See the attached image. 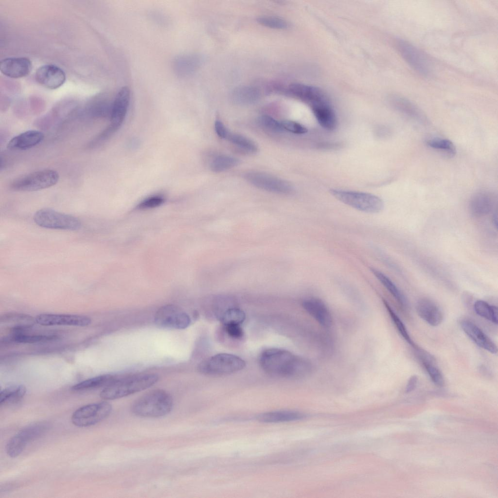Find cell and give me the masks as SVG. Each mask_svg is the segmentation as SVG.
<instances>
[{"instance_id":"6da1fadb","label":"cell","mask_w":498,"mask_h":498,"mask_svg":"<svg viewBox=\"0 0 498 498\" xmlns=\"http://www.w3.org/2000/svg\"><path fill=\"white\" fill-rule=\"evenodd\" d=\"M259 361L266 373L278 377H302L308 375L312 370L311 364L308 360L279 348L264 350Z\"/></svg>"},{"instance_id":"7a4b0ae2","label":"cell","mask_w":498,"mask_h":498,"mask_svg":"<svg viewBox=\"0 0 498 498\" xmlns=\"http://www.w3.org/2000/svg\"><path fill=\"white\" fill-rule=\"evenodd\" d=\"M159 379V375L154 373H140L119 377L104 388L100 396L105 400L121 398L147 389Z\"/></svg>"},{"instance_id":"3957f363","label":"cell","mask_w":498,"mask_h":498,"mask_svg":"<svg viewBox=\"0 0 498 498\" xmlns=\"http://www.w3.org/2000/svg\"><path fill=\"white\" fill-rule=\"evenodd\" d=\"M173 406V399L169 392L162 389H155L137 399L131 409L138 417L159 418L169 414Z\"/></svg>"},{"instance_id":"277c9868","label":"cell","mask_w":498,"mask_h":498,"mask_svg":"<svg viewBox=\"0 0 498 498\" xmlns=\"http://www.w3.org/2000/svg\"><path fill=\"white\" fill-rule=\"evenodd\" d=\"M330 192L339 201L363 212L375 213L384 208L382 199L370 193L338 189H331Z\"/></svg>"},{"instance_id":"5b68a950","label":"cell","mask_w":498,"mask_h":498,"mask_svg":"<svg viewBox=\"0 0 498 498\" xmlns=\"http://www.w3.org/2000/svg\"><path fill=\"white\" fill-rule=\"evenodd\" d=\"M245 366V361L236 355L219 353L200 362L197 366V371L204 375H223L240 371Z\"/></svg>"},{"instance_id":"8992f818","label":"cell","mask_w":498,"mask_h":498,"mask_svg":"<svg viewBox=\"0 0 498 498\" xmlns=\"http://www.w3.org/2000/svg\"><path fill=\"white\" fill-rule=\"evenodd\" d=\"M59 178L58 173L53 170L37 171L15 179L10 187L16 191H36L55 185Z\"/></svg>"},{"instance_id":"52a82bcc","label":"cell","mask_w":498,"mask_h":498,"mask_svg":"<svg viewBox=\"0 0 498 498\" xmlns=\"http://www.w3.org/2000/svg\"><path fill=\"white\" fill-rule=\"evenodd\" d=\"M50 427L47 422H39L29 425L11 437L6 444L7 454L11 458L18 456L28 444L45 434Z\"/></svg>"},{"instance_id":"ba28073f","label":"cell","mask_w":498,"mask_h":498,"mask_svg":"<svg viewBox=\"0 0 498 498\" xmlns=\"http://www.w3.org/2000/svg\"><path fill=\"white\" fill-rule=\"evenodd\" d=\"M34 220L38 226L50 229L76 230L81 227L80 221L77 218L49 208L37 211Z\"/></svg>"},{"instance_id":"9c48e42d","label":"cell","mask_w":498,"mask_h":498,"mask_svg":"<svg viewBox=\"0 0 498 498\" xmlns=\"http://www.w3.org/2000/svg\"><path fill=\"white\" fill-rule=\"evenodd\" d=\"M111 410V404L106 401L89 404L77 409L72 414L71 420L75 426L87 427L105 419Z\"/></svg>"},{"instance_id":"30bf717a","label":"cell","mask_w":498,"mask_h":498,"mask_svg":"<svg viewBox=\"0 0 498 498\" xmlns=\"http://www.w3.org/2000/svg\"><path fill=\"white\" fill-rule=\"evenodd\" d=\"M154 321L161 328L184 329L191 324V319L188 313L179 306L168 304L160 307L156 312Z\"/></svg>"},{"instance_id":"8fae6325","label":"cell","mask_w":498,"mask_h":498,"mask_svg":"<svg viewBox=\"0 0 498 498\" xmlns=\"http://www.w3.org/2000/svg\"><path fill=\"white\" fill-rule=\"evenodd\" d=\"M396 46L402 58L414 71L425 77L431 75V63L423 52L403 39H397Z\"/></svg>"},{"instance_id":"7c38bea8","label":"cell","mask_w":498,"mask_h":498,"mask_svg":"<svg viewBox=\"0 0 498 498\" xmlns=\"http://www.w3.org/2000/svg\"><path fill=\"white\" fill-rule=\"evenodd\" d=\"M244 177L255 187L270 192L288 194L293 190L289 182L267 173L250 172L246 173Z\"/></svg>"},{"instance_id":"4fadbf2b","label":"cell","mask_w":498,"mask_h":498,"mask_svg":"<svg viewBox=\"0 0 498 498\" xmlns=\"http://www.w3.org/2000/svg\"><path fill=\"white\" fill-rule=\"evenodd\" d=\"M36 323L42 326L69 325L79 327L88 326L90 318L79 315L42 314L35 318Z\"/></svg>"},{"instance_id":"5bb4252c","label":"cell","mask_w":498,"mask_h":498,"mask_svg":"<svg viewBox=\"0 0 498 498\" xmlns=\"http://www.w3.org/2000/svg\"><path fill=\"white\" fill-rule=\"evenodd\" d=\"M35 78L37 83L50 89H56L65 83L66 75L59 67L53 64H46L39 67L36 71Z\"/></svg>"},{"instance_id":"9a60e30c","label":"cell","mask_w":498,"mask_h":498,"mask_svg":"<svg viewBox=\"0 0 498 498\" xmlns=\"http://www.w3.org/2000/svg\"><path fill=\"white\" fill-rule=\"evenodd\" d=\"M130 97L129 88L124 87L119 91L113 101L109 118L110 124L117 130L121 126L126 117Z\"/></svg>"},{"instance_id":"2e32d148","label":"cell","mask_w":498,"mask_h":498,"mask_svg":"<svg viewBox=\"0 0 498 498\" xmlns=\"http://www.w3.org/2000/svg\"><path fill=\"white\" fill-rule=\"evenodd\" d=\"M289 92L308 104L310 107L328 102L325 93L318 87L301 83H293L289 87Z\"/></svg>"},{"instance_id":"e0dca14e","label":"cell","mask_w":498,"mask_h":498,"mask_svg":"<svg viewBox=\"0 0 498 498\" xmlns=\"http://www.w3.org/2000/svg\"><path fill=\"white\" fill-rule=\"evenodd\" d=\"M32 69L31 60L25 57H12L2 59L0 63L1 72L7 77L18 78L29 74Z\"/></svg>"},{"instance_id":"ac0fdd59","label":"cell","mask_w":498,"mask_h":498,"mask_svg":"<svg viewBox=\"0 0 498 498\" xmlns=\"http://www.w3.org/2000/svg\"><path fill=\"white\" fill-rule=\"evenodd\" d=\"M304 309L321 326L328 328L332 324V317L328 308L321 300L309 298L302 303Z\"/></svg>"},{"instance_id":"d6986e66","label":"cell","mask_w":498,"mask_h":498,"mask_svg":"<svg viewBox=\"0 0 498 498\" xmlns=\"http://www.w3.org/2000/svg\"><path fill=\"white\" fill-rule=\"evenodd\" d=\"M389 102L395 110L407 118L421 123L427 122L423 112L408 98L398 95H392L390 97Z\"/></svg>"},{"instance_id":"ffe728a7","label":"cell","mask_w":498,"mask_h":498,"mask_svg":"<svg viewBox=\"0 0 498 498\" xmlns=\"http://www.w3.org/2000/svg\"><path fill=\"white\" fill-rule=\"evenodd\" d=\"M35 323V318L23 313H8L1 316L0 319L1 326L9 330L10 333L25 332Z\"/></svg>"},{"instance_id":"44dd1931","label":"cell","mask_w":498,"mask_h":498,"mask_svg":"<svg viewBox=\"0 0 498 498\" xmlns=\"http://www.w3.org/2000/svg\"><path fill=\"white\" fill-rule=\"evenodd\" d=\"M495 196L489 191L483 190L475 193L469 203V210L474 216L481 217L488 214L494 207Z\"/></svg>"},{"instance_id":"7402d4cb","label":"cell","mask_w":498,"mask_h":498,"mask_svg":"<svg viewBox=\"0 0 498 498\" xmlns=\"http://www.w3.org/2000/svg\"><path fill=\"white\" fill-rule=\"evenodd\" d=\"M461 326L465 333L478 346L492 354L497 353L496 345L474 323L470 320H463L461 322Z\"/></svg>"},{"instance_id":"603a6c76","label":"cell","mask_w":498,"mask_h":498,"mask_svg":"<svg viewBox=\"0 0 498 498\" xmlns=\"http://www.w3.org/2000/svg\"><path fill=\"white\" fill-rule=\"evenodd\" d=\"M416 311L419 317L431 326H438L443 321L442 311L435 302L428 299H422L417 302Z\"/></svg>"},{"instance_id":"cb8c5ba5","label":"cell","mask_w":498,"mask_h":498,"mask_svg":"<svg viewBox=\"0 0 498 498\" xmlns=\"http://www.w3.org/2000/svg\"><path fill=\"white\" fill-rule=\"evenodd\" d=\"M44 138V134L40 131L28 130L12 138L7 144V148L11 150H27L39 144Z\"/></svg>"},{"instance_id":"d4e9b609","label":"cell","mask_w":498,"mask_h":498,"mask_svg":"<svg viewBox=\"0 0 498 498\" xmlns=\"http://www.w3.org/2000/svg\"><path fill=\"white\" fill-rule=\"evenodd\" d=\"M310 107L317 122L322 127L329 131L336 129L338 124L337 118L329 102Z\"/></svg>"},{"instance_id":"484cf974","label":"cell","mask_w":498,"mask_h":498,"mask_svg":"<svg viewBox=\"0 0 498 498\" xmlns=\"http://www.w3.org/2000/svg\"><path fill=\"white\" fill-rule=\"evenodd\" d=\"M202 63V58L197 54H186L177 57L173 61V69L180 76L188 75L197 70Z\"/></svg>"},{"instance_id":"4316f807","label":"cell","mask_w":498,"mask_h":498,"mask_svg":"<svg viewBox=\"0 0 498 498\" xmlns=\"http://www.w3.org/2000/svg\"><path fill=\"white\" fill-rule=\"evenodd\" d=\"M417 352L419 358L433 383L439 387L443 386L444 377L442 373L435 364L434 357L423 350L418 349Z\"/></svg>"},{"instance_id":"83f0119b","label":"cell","mask_w":498,"mask_h":498,"mask_svg":"<svg viewBox=\"0 0 498 498\" xmlns=\"http://www.w3.org/2000/svg\"><path fill=\"white\" fill-rule=\"evenodd\" d=\"M306 415L294 411H276L260 414L256 419L264 423H279L302 420Z\"/></svg>"},{"instance_id":"f1b7e54d","label":"cell","mask_w":498,"mask_h":498,"mask_svg":"<svg viewBox=\"0 0 498 498\" xmlns=\"http://www.w3.org/2000/svg\"><path fill=\"white\" fill-rule=\"evenodd\" d=\"M119 377L111 374H105L96 376L76 384L71 387L75 391L106 387L113 382Z\"/></svg>"},{"instance_id":"f546056e","label":"cell","mask_w":498,"mask_h":498,"mask_svg":"<svg viewBox=\"0 0 498 498\" xmlns=\"http://www.w3.org/2000/svg\"><path fill=\"white\" fill-rule=\"evenodd\" d=\"M260 92L256 88L243 86L237 88L233 91L231 98L236 104L248 105L257 102L260 98Z\"/></svg>"},{"instance_id":"4dcf8cb0","label":"cell","mask_w":498,"mask_h":498,"mask_svg":"<svg viewBox=\"0 0 498 498\" xmlns=\"http://www.w3.org/2000/svg\"><path fill=\"white\" fill-rule=\"evenodd\" d=\"M26 392V388L23 385H9L0 392V405L3 406L16 404L22 400Z\"/></svg>"},{"instance_id":"1f68e13d","label":"cell","mask_w":498,"mask_h":498,"mask_svg":"<svg viewBox=\"0 0 498 498\" xmlns=\"http://www.w3.org/2000/svg\"><path fill=\"white\" fill-rule=\"evenodd\" d=\"M371 270L379 281L385 286L389 292L395 299L402 306L406 307L408 305V301L405 296L396 286V285L385 274L381 271L371 268Z\"/></svg>"},{"instance_id":"d6a6232c","label":"cell","mask_w":498,"mask_h":498,"mask_svg":"<svg viewBox=\"0 0 498 498\" xmlns=\"http://www.w3.org/2000/svg\"><path fill=\"white\" fill-rule=\"evenodd\" d=\"M57 338V336L55 335H31L23 332L10 333L3 338V341L7 342L34 343L48 341Z\"/></svg>"},{"instance_id":"836d02e7","label":"cell","mask_w":498,"mask_h":498,"mask_svg":"<svg viewBox=\"0 0 498 498\" xmlns=\"http://www.w3.org/2000/svg\"><path fill=\"white\" fill-rule=\"evenodd\" d=\"M474 309L479 316L489 320L495 324H498V312L497 306L491 305L484 301L478 300L474 303Z\"/></svg>"},{"instance_id":"e575fe53","label":"cell","mask_w":498,"mask_h":498,"mask_svg":"<svg viewBox=\"0 0 498 498\" xmlns=\"http://www.w3.org/2000/svg\"><path fill=\"white\" fill-rule=\"evenodd\" d=\"M239 162V160L236 158L221 155L212 160L210 167L213 172L219 173L237 166Z\"/></svg>"},{"instance_id":"d590c367","label":"cell","mask_w":498,"mask_h":498,"mask_svg":"<svg viewBox=\"0 0 498 498\" xmlns=\"http://www.w3.org/2000/svg\"><path fill=\"white\" fill-rule=\"evenodd\" d=\"M426 143L430 148L444 152L450 157H454L456 154L455 145L448 139L433 138L427 140Z\"/></svg>"},{"instance_id":"8d00e7d4","label":"cell","mask_w":498,"mask_h":498,"mask_svg":"<svg viewBox=\"0 0 498 498\" xmlns=\"http://www.w3.org/2000/svg\"><path fill=\"white\" fill-rule=\"evenodd\" d=\"M246 315L241 309L231 307L224 311L220 316V320L223 326L231 324L241 325L245 320Z\"/></svg>"},{"instance_id":"74e56055","label":"cell","mask_w":498,"mask_h":498,"mask_svg":"<svg viewBox=\"0 0 498 498\" xmlns=\"http://www.w3.org/2000/svg\"><path fill=\"white\" fill-rule=\"evenodd\" d=\"M227 140L247 152L253 153L258 150L257 145L252 141L242 135L230 132Z\"/></svg>"},{"instance_id":"f35d334b","label":"cell","mask_w":498,"mask_h":498,"mask_svg":"<svg viewBox=\"0 0 498 498\" xmlns=\"http://www.w3.org/2000/svg\"><path fill=\"white\" fill-rule=\"evenodd\" d=\"M383 302L386 308V309L388 312L389 314L391 317V319L393 322L394 323L395 327H396L397 329L398 330L400 335L402 336L403 338L407 342V343H408L412 347L416 348V345H415L413 341L410 337V336L407 331V329L403 322L402 321V320H400V319L396 314V313L394 311V310L392 309L390 304L387 302L385 300H384Z\"/></svg>"},{"instance_id":"ab89813d","label":"cell","mask_w":498,"mask_h":498,"mask_svg":"<svg viewBox=\"0 0 498 498\" xmlns=\"http://www.w3.org/2000/svg\"><path fill=\"white\" fill-rule=\"evenodd\" d=\"M258 123L263 128L271 132L279 133L284 131L281 122L267 115L260 116Z\"/></svg>"},{"instance_id":"60d3db41","label":"cell","mask_w":498,"mask_h":498,"mask_svg":"<svg viewBox=\"0 0 498 498\" xmlns=\"http://www.w3.org/2000/svg\"><path fill=\"white\" fill-rule=\"evenodd\" d=\"M257 20L261 25L273 29H285L288 27L285 20L277 17H261L258 18Z\"/></svg>"},{"instance_id":"b9f144b4","label":"cell","mask_w":498,"mask_h":498,"mask_svg":"<svg viewBox=\"0 0 498 498\" xmlns=\"http://www.w3.org/2000/svg\"><path fill=\"white\" fill-rule=\"evenodd\" d=\"M284 130H286L296 134H303L307 132L308 129L301 124L291 120H284L281 122Z\"/></svg>"},{"instance_id":"7bdbcfd3","label":"cell","mask_w":498,"mask_h":498,"mask_svg":"<svg viewBox=\"0 0 498 498\" xmlns=\"http://www.w3.org/2000/svg\"><path fill=\"white\" fill-rule=\"evenodd\" d=\"M164 201V198L160 196H152L142 201L138 205V208L145 209L155 208L162 204Z\"/></svg>"},{"instance_id":"ee69618b","label":"cell","mask_w":498,"mask_h":498,"mask_svg":"<svg viewBox=\"0 0 498 498\" xmlns=\"http://www.w3.org/2000/svg\"><path fill=\"white\" fill-rule=\"evenodd\" d=\"M228 335L234 339H241L244 336V331L240 324H231L223 326Z\"/></svg>"},{"instance_id":"f6af8a7d","label":"cell","mask_w":498,"mask_h":498,"mask_svg":"<svg viewBox=\"0 0 498 498\" xmlns=\"http://www.w3.org/2000/svg\"><path fill=\"white\" fill-rule=\"evenodd\" d=\"M214 129L216 134L222 139H227L230 133L223 123L219 120L215 122Z\"/></svg>"},{"instance_id":"bcb514c9","label":"cell","mask_w":498,"mask_h":498,"mask_svg":"<svg viewBox=\"0 0 498 498\" xmlns=\"http://www.w3.org/2000/svg\"><path fill=\"white\" fill-rule=\"evenodd\" d=\"M418 377L416 375H413L410 377L406 388V392L407 393H409L415 389L418 383Z\"/></svg>"},{"instance_id":"7dc6e473","label":"cell","mask_w":498,"mask_h":498,"mask_svg":"<svg viewBox=\"0 0 498 498\" xmlns=\"http://www.w3.org/2000/svg\"><path fill=\"white\" fill-rule=\"evenodd\" d=\"M493 222L494 223V225L496 226V228H497L498 216L497 213H495L493 215Z\"/></svg>"}]
</instances>
